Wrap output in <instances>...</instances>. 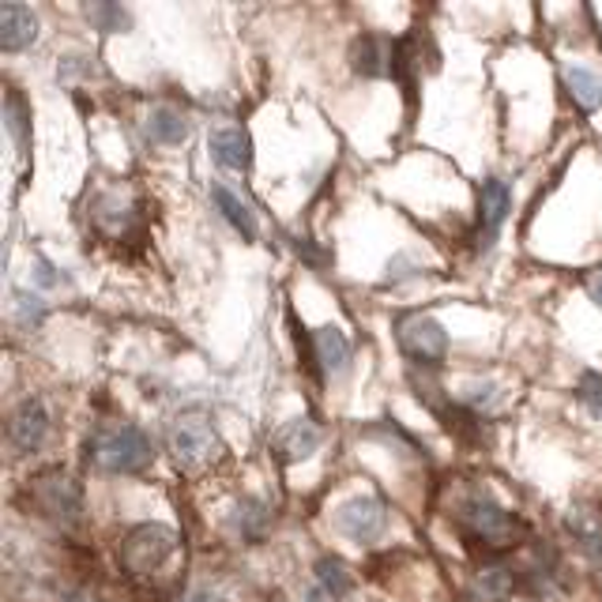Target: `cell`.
<instances>
[{"label":"cell","instance_id":"cell-1","mask_svg":"<svg viewBox=\"0 0 602 602\" xmlns=\"http://www.w3.org/2000/svg\"><path fill=\"white\" fill-rule=\"evenodd\" d=\"M91 460L102 475H140L151 467L154 449L140 426H113L91 441Z\"/></svg>","mask_w":602,"mask_h":602},{"label":"cell","instance_id":"cell-2","mask_svg":"<svg viewBox=\"0 0 602 602\" xmlns=\"http://www.w3.org/2000/svg\"><path fill=\"white\" fill-rule=\"evenodd\" d=\"M455 519L463 524V531L490 542V547H509L519 531V519L486 490H471L467 498L455 504Z\"/></svg>","mask_w":602,"mask_h":602},{"label":"cell","instance_id":"cell-3","mask_svg":"<svg viewBox=\"0 0 602 602\" xmlns=\"http://www.w3.org/2000/svg\"><path fill=\"white\" fill-rule=\"evenodd\" d=\"M177 550V535L166 524H140L128 531L125 547H121V565L128 576H154Z\"/></svg>","mask_w":602,"mask_h":602},{"label":"cell","instance_id":"cell-4","mask_svg":"<svg viewBox=\"0 0 602 602\" xmlns=\"http://www.w3.org/2000/svg\"><path fill=\"white\" fill-rule=\"evenodd\" d=\"M166 444H170L174 463H181L185 471L208 467L218 455V449H223L215 426H211V418H203V414H181V418H174V426H170V434H166Z\"/></svg>","mask_w":602,"mask_h":602},{"label":"cell","instance_id":"cell-5","mask_svg":"<svg viewBox=\"0 0 602 602\" xmlns=\"http://www.w3.org/2000/svg\"><path fill=\"white\" fill-rule=\"evenodd\" d=\"M396 339H400V351L418 365H441L449 358V331L441 328L437 316H403L400 328H396Z\"/></svg>","mask_w":602,"mask_h":602},{"label":"cell","instance_id":"cell-6","mask_svg":"<svg viewBox=\"0 0 602 602\" xmlns=\"http://www.w3.org/2000/svg\"><path fill=\"white\" fill-rule=\"evenodd\" d=\"M336 527L358 547H373L388 531V509L380 498H351L336 512Z\"/></svg>","mask_w":602,"mask_h":602},{"label":"cell","instance_id":"cell-7","mask_svg":"<svg viewBox=\"0 0 602 602\" xmlns=\"http://www.w3.org/2000/svg\"><path fill=\"white\" fill-rule=\"evenodd\" d=\"M46 434H50V411L38 400H23L15 414L8 418V444L20 455H30L42 449Z\"/></svg>","mask_w":602,"mask_h":602},{"label":"cell","instance_id":"cell-8","mask_svg":"<svg viewBox=\"0 0 602 602\" xmlns=\"http://www.w3.org/2000/svg\"><path fill=\"white\" fill-rule=\"evenodd\" d=\"M35 501L42 504V509L50 512L53 519H61V524H72V519L79 516V509H84L76 478H68L64 471H50V475L38 478Z\"/></svg>","mask_w":602,"mask_h":602},{"label":"cell","instance_id":"cell-9","mask_svg":"<svg viewBox=\"0 0 602 602\" xmlns=\"http://www.w3.org/2000/svg\"><path fill=\"white\" fill-rule=\"evenodd\" d=\"M351 68L365 79L396 76V42L385 35H358L351 42Z\"/></svg>","mask_w":602,"mask_h":602},{"label":"cell","instance_id":"cell-10","mask_svg":"<svg viewBox=\"0 0 602 602\" xmlns=\"http://www.w3.org/2000/svg\"><path fill=\"white\" fill-rule=\"evenodd\" d=\"M38 42V15L35 8L4 0L0 4V50L4 53H23Z\"/></svg>","mask_w":602,"mask_h":602},{"label":"cell","instance_id":"cell-11","mask_svg":"<svg viewBox=\"0 0 602 602\" xmlns=\"http://www.w3.org/2000/svg\"><path fill=\"white\" fill-rule=\"evenodd\" d=\"M309 358L321 365L324 377H343L351 369V339L336 328V324H324L313 331L309 339Z\"/></svg>","mask_w":602,"mask_h":602},{"label":"cell","instance_id":"cell-12","mask_svg":"<svg viewBox=\"0 0 602 602\" xmlns=\"http://www.w3.org/2000/svg\"><path fill=\"white\" fill-rule=\"evenodd\" d=\"M321 441H324L321 426L301 414V418H290L287 426L275 434V455H279L283 463H301L321 449Z\"/></svg>","mask_w":602,"mask_h":602},{"label":"cell","instance_id":"cell-13","mask_svg":"<svg viewBox=\"0 0 602 602\" xmlns=\"http://www.w3.org/2000/svg\"><path fill=\"white\" fill-rule=\"evenodd\" d=\"M208 148H211V159H215V166L234 170V174L249 170V162H252V140H249V133L241 125L215 128V133L208 136Z\"/></svg>","mask_w":602,"mask_h":602},{"label":"cell","instance_id":"cell-14","mask_svg":"<svg viewBox=\"0 0 602 602\" xmlns=\"http://www.w3.org/2000/svg\"><path fill=\"white\" fill-rule=\"evenodd\" d=\"M509 208H512V189L501 177H486L482 189H478V230H482L486 246L498 238L501 223L509 218Z\"/></svg>","mask_w":602,"mask_h":602},{"label":"cell","instance_id":"cell-15","mask_svg":"<svg viewBox=\"0 0 602 602\" xmlns=\"http://www.w3.org/2000/svg\"><path fill=\"white\" fill-rule=\"evenodd\" d=\"M143 136L154 143V148H177V143L189 140V117L181 110H151L148 121H143Z\"/></svg>","mask_w":602,"mask_h":602},{"label":"cell","instance_id":"cell-16","mask_svg":"<svg viewBox=\"0 0 602 602\" xmlns=\"http://www.w3.org/2000/svg\"><path fill=\"white\" fill-rule=\"evenodd\" d=\"M211 200H215V208H218V215L226 218V223L234 226V230L241 234L246 241H252L260 234V226H256V215H252V208L246 200L238 197L234 189H226V185H211Z\"/></svg>","mask_w":602,"mask_h":602},{"label":"cell","instance_id":"cell-17","mask_svg":"<svg viewBox=\"0 0 602 602\" xmlns=\"http://www.w3.org/2000/svg\"><path fill=\"white\" fill-rule=\"evenodd\" d=\"M234 527L246 542H264L267 531H272V504L260 498H246L241 504H234Z\"/></svg>","mask_w":602,"mask_h":602},{"label":"cell","instance_id":"cell-18","mask_svg":"<svg viewBox=\"0 0 602 602\" xmlns=\"http://www.w3.org/2000/svg\"><path fill=\"white\" fill-rule=\"evenodd\" d=\"M516 591V573L504 565H490L471 580V599L475 602H509Z\"/></svg>","mask_w":602,"mask_h":602},{"label":"cell","instance_id":"cell-19","mask_svg":"<svg viewBox=\"0 0 602 602\" xmlns=\"http://www.w3.org/2000/svg\"><path fill=\"white\" fill-rule=\"evenodd\" d=\"M565 87L584 110H599L602 105V72L599 68H584V64H568L565 68Z\"/></svg>","mask_w":602,"mask_h":602},{"label":"cell","instance_id":"cell-20","mask_svg":"<svg viewBox=\"0 0 602 602\" xmlns=\"http://www.w3.org/2000/svg\"><path fill=\"white\" fill-rule=\"evenodd\" d=\"M568 527H573V535H576V542H580V550L588 553V557L602 568V519L588 516V512H573Z\"/></svg>","mask_w":602,"mask_h":602},{"label":"cell","instance_id":"cell-21","mask_svg":"<svg viewBox=\"0 0 602 602\" xmlns=\"http://www.w3.org/2000/svg\"><path fill=\"white\" fill-rule=\"evenodd\" d=\"M84 12L95 23V30H102V35H117V30L133 27V12L125 4H87Z\"/></svg>","mask_w":602,"mask_h":602},{"label":"cell","instance_id":"cell-22","mask_svg":"<svg viewBox=\"0 0 602 602\" xmlns=\"http://www.w3.org/2000/svg\"><path fill=\"white\" fill-rule=\"evenodd\" d=\"M316 580L328 591V599H343L351 591V573L339 557H321L316 561Z\"/></svg>","mask_w":602,"mask_h":602},{"label":"cell","instance_id":"cell-23","mask_svg":"<svg viewBox=\"0 0 602 602\" xmlns=\"http://www.w3.org/2000/svg\"><path fill=\"white\" fill-rule=\"evenodd\" d=\"M576 400L588 406L591 418H602V373H584L576 385Z\"/></svg>","mask_w":602,"mask_h":602},{"label":"cell","instance_id":"cell-24","mask_svg":"<svg viewBox=\"0 0 602 602\" xmlns=\"http://www.w3.org/2000/svg\"><path fill=\"white\" fill-rule=\"evenodd\" d=\"M467 406H471V414H486V411H493V406L501 403V388L493 385V380H482V385H467Z\"/></svg>","mask_w":602,"mask_h":602},{"label":"cell","instance_id":"cell-25","mask_svg":"<svg viewBox=\"0 0 602 602\" xmlns=\"http://www.w3.org/2000/svg\"><path fill=\"white\" fill-rule=\"evenodd\" d=\"M414 275H422V267L411 256H396L385 272V283H403V279H414Z\"/></svg>","mask_w":602,"mask_h":602},{"label":"cell","instance_id":"cell-26","mask_svg":"<svg viewBox=\"0 0 602 602\" xmlns=\"http://www.w3.org/2000/svg\"><path fill=\"white\" fill-rule=\"evenodd\" d=\"M584 290H588V298L602 309V267H591V272L584 275Z\"/></svg>","mask_w":602,"mask_h":602},{"label":"cell","instance_id":"cell-27","mask_svg":"<svg viewBox=\"0 0 602 602\" xmlns=\"http://www.w3.org/2000/svg\"><path fill=\"white\" fill-rule=\"evenodd\" d=\"M42 313H46V309L38 305V298H35V294L20 301V316H23V321H27V324H38V321H42Z\"/></svg>","mask_w":602,"mask_h":602},{"label":"cell","instance_id":"cell-28","mask_svg":"<svg viewBox=\"0 0 602 602\" xmlns=\"http://www.w3.org/2000/svg\"><path fill=\"white\" fill-rule=\"evenodd\" d=\"M38 283H46V287H57V283H64V279H61V275H53L50 264L42 260V264H38Z\"/></svg>","mask_w":602,"mask_h":602},{"label":"cell","instance_id":"cell-29","mask_svg":"<svg viewBox=\"0 0 602 602\" xmlns=\"http://www.w3.org/2000/svg\"><path fill=\"white\" fill-rule=\"evenodd\" d=\"M185 602H218V595H215V591H208V588H200V591H192Z\"/></svg>","mask_w":602,"mask_h":602},{"label":"cell","instance_id":"cell-30","mask_svg":"<svg viewBox=\"0 0 602 602\" xmlns=\"http://www.w3.org/2000/svg\"><path fill=\"white\" fill-rule=\"evenodd\" d=\"M68 602H91V599H79V595H72Z\"/></svg>","mask_w":602,"mask_h":602}]
</instances>
